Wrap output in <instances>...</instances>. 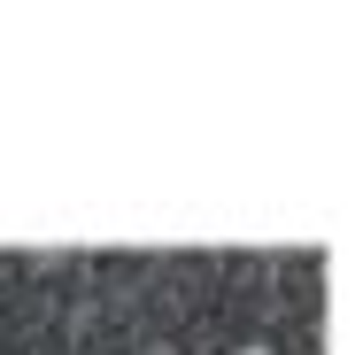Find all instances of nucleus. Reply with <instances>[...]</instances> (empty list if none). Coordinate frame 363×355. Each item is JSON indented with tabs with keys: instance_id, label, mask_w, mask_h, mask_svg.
Returning <instances> with one entry per match:
<instances>
[{
	"instance_id": "nucleus-1",
	"label": "nucleus",
	"mask_w": 363,
	"mask_h": 355,
	"mask_svg": "<svg viewBox=\"0 0 363 355\" xmlns=\"http://www.w3.org/2000/svg\"><path fill=\"white\" fill-rule=\"evenodd\" d=\"M240 355H271V348H240Z\"/></svg>"
},
{
	"instance_id": "nucleus-2",
	"label": "nucleus",
	"mask_w": 363,
	"mask_h": 355,
	"mask_svg": "<svg viewBox=\"0 0 363 355\" xmlns=\"http://www.w3.org/2000/svg\"><path fill=\"white\" fill-rule=\"evenodd\" d=\"M140 355H170V348H140Z\"/></svg>"
}]
</instances>
